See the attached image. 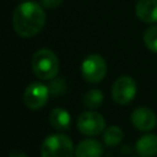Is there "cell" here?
<instances>
[{
    "instance_id": "13",
    "label": "cell",
    "mask_w": 157,
    "mask_h": 157,
    "mask_svg": "<svg viewBox=\"0 0 157 157\" xmlns=\"http://www.w3.org/2000/svg\"><path fill=\"white\" fill-rule=\"evenodd\" d=\"M123 137H124L123 130L117 125H112V126H109V128H107L104 130L103 142L108 147H114V146H117V145H119L121 142Z\"/></svg>"
},
{
    "instance_id": "3",
    "label": "cell",
    "mask_w": 157,
    "mask_h": 157,
    "mask_svg": "<svg viewBox=\"0 0 157 157\" xmlns=\"http://www.w3.org/2000/svg\"><path fill=\"white\" fill-rule=\"evenodd\" d=\"M42 157H74L75 150L71 139L64 134H53L45 137L40 147Z\"/></svg>"
},
{
    "instance_id": "17",
    "label": "cell",
    "mask_w": 157,
    "mask_h": 157,
    "mask_svg": "<svg viewBox=\"0 0 157 157\" xmlns=\"http://www.w3.org/2000/svg\"><path fill=\"white\" fill-rule=\"evenodd\" d=\"M63 2V0H40V4L47 9H54L59 6Z\"/></svg>"
},
{
    "instance_id": "12",
    "label": "cell",
    "mask_w": 157,
    "mask_h": 157,
    "mask_svg": "<svg viewBox=\"0 0 157 157\" xmlns=\"http://www.w3.org/2000/svg\"><path fill=\"white\" fill-rule=\"evenodd\" d=\"M49 123L50 125L56 129L65 131L70 128L71 124V117L69 112L64 108H54L49 114Z\"/></svg>"
},
{
    "instance_id": "15",
    "label": "cell",
    "mask_w": 157,
    "mask_h": 157,
    "mask_svg": "<svg viewBox=\"0 0 157 157\" xmlns=\"http://www.w3.org/2000/svg\"><path fill=\"white\" fill-rule=\"evenodd\" d=\"M144 43L148 50L157 53V25L146 28L144 32Z\"/></svg>"
},
{
    "instance_id": "5",
    "label": "cell",
    "mask_w": 157,
    "mask_h": 157,
    "mask_svg": "<svg viewBox=\"0 0 157 157\" xmlns=\"http://www.w3.org/2000/svg\"><path fill=\"white\" fill-rule=\"evenodd\" d=\"M136 91L137 87L135 80L131 76L123 75L114 81L112 86V97L115 103L124 105L130 103L135 98Z\"/></svg>"
},
{
    "instance_id": "1",
    "label": "cell",
    "mask_w": 157,
    "mask_h": 157,
    "mask_svg": "<svg viewBox=\"0 0 157 157\" xmlns=\"http://www.w3.org/2000/svg\"><path fill=\"white\" fill-rule=\"evenodd\" d=\"M15 32L25 38L39 33L45 23V12L34 1H25L16 6L12 16Z\"/></svg>"
},
{
    "instance_id": "10",
    "label": "cell",
    "mask_w": 157,
    "mask_h": 157,
    "mask_svg": "<svg viewBox=\"0 0 157 157\" xmlns=\"http://www.w3.org/2000/svg\"><path fill=\"white\" fill-rule=\"evenodd\" d=\"M135 150L140 157H155L157 155V135L145 134L135 145Z\"/></svg>"
},
{
    "instance_id": "2",
    "label": "cell",
    "mask_w": 157,
    "mask_h": 157,
    "mask_svg": "<svg viewBox=\"0 0 157 157\" xmlns=\"http://www.w3.org/2000/svg\"><path fill=\"white\" fill-rule=\"evenodd\" d=\"M32 69L38 78L49 81L58 75L59 60L50 49L42 48L32 56Z\"/></svg>"
},
{
    "instance_id": "14",
    "label": "cell",
    "mask_w": 157,
    "mask_h": 157,
    "mask_svg": "<svg viewBox=\"0 0 157 157\" xmlns=\"http://www.w3.org/2000/svg\"><path fill=\"white\" fill-rule=\"evenodd\" d=\"M103 93L101 90H97V88H93V90H90L85 93L83 96V104L86 108H90V109H94V108H98L102 102H103Z\"/></svg>"
},
{
    "instance_id": "18",
    "label": "cell",
    "mask_w": 157,
    "mask_h": 157,
    "mask_svg": "<svg viewBox=\"0 0 157 157\" xmlns=\"http://www.w3.org/2000/svg\"><path fill=\"white\" fill-rule=\"evenodd\" d=\"M9 157H27V156L21 151H12V152H10Z\"/></svg>"
},
{
    "instance_id": "8",
    "label": "cell",
    "mask_w": 157,
    "mask_h": 157,
    "mask_svg": "<svg viewBox=\"0 0 157 157\" xmlns=\"http://www.w3.org/2000/svg\"><path fill=\"white\" fill-rule=\"evenodd\" d=\"M131 123L140 131H151L157 124V117L148 107H137L131 113Z\"/></svg>"
},
{
    "instance_id": "11",
    "label": "cell",
    "mask_w": 157,
    "mask_h": 157,
    "mask_svg": "<svg viewBox=\"0 0 157 157\" xmlns=\"http://www.w3.org/2000/svg\"><path fill=\"white\" fill-rule=\"evenodd\" d=\"M103 146L94 139L82 140L75 148V157H102Z\"/></svg>"
},
{
    "instance_id": "7",
    "label": "cell",
    "mask_w": 157,
    "mask_h": 157,
    "mask_svg": "<svg viewBox=\"0 0 157 157\" xmlns=\"http://www.w3.org/2000/svg\"><path fill=\"white\" fill-rule=\"evenodd\" d=\"M49 88L42 82H32L26 87L23 93L25 104L31 109H39L45 105L49 98Z\"/></svg>"
},
{
    "instance_id": "9",
    "label": "cell",
    "mask_w": 157,
    "mask_h": 157,
    "mask_svg": "<svg viewBox=\"0 0 157 157\" xmlns=\"http://www.w3.org/2000/svg\"><path fill=\"white\" fill-rule=\"evenodd\" d=\"M137 18L146 23L157 22V0H137L135 6Z\"/></svg>"
},
{
    "instance_id": "16",
    "label": "cell",
    "mask_w": 157,
    "mask_h": 157,
    "mask_svg": "<svg viewBox=\"0 0 157 157\" xmlns=\"http://www.w3.org/2000/svg\"><path fill=\"white\" fill-rule=\"evenodd\" d=\"M48 88H49V92L54 96L56 94H61L65 88H66V85H65V81L63 78H52L49 80V85H48Z\"/></svg>"
},
{
    "instance_id": "6",
    "label": "cell",
    "mask_w": 157,
    "mask_h": 157,
    "mask_svg": "<svg viewBox=\"0 0 157 157\" xmlns=\"http://www.w3.org/2000/svg\"><path fill=\"white\" fill-rule=\"evenodd\" d=\"M77 128L83 135L97 136L104 131L105 120L99 113L93 112V110H87L78 115Z\"/></svg>"
},
{
    "instance_id": "4",
    "label": "cell",
    "mask_w": 157,
    "mask_h": 157,
    "mask_svg": "<svg viewBox=\"0 0 157 157\" xmlns=\"http://www.w3.org/2000/svg\"><path fill=\"white\" fill-rule=\"evenodd\" d=\"M81 72L86 81L91 83H98L107 74L105 60L99 54H90L81 64Z\"/></svg>"
}]
</instances>
